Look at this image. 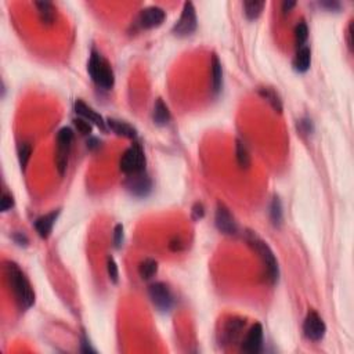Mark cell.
<instances>
[{
	"instance_id": "1",
	"label": "cell",
	"mask_w": 354,
	"mask_h": 354,
	"mask_svg": "<svg viewBox=\"0 0 354 354\" xmlns=\"http://www.w3.org/2000/svg\"><path fill=\"white\" fill-rule=\"evenodd\" d=\"M6 277L9 281L11 290L14 293L18 306L22 310H27L35 303V292L32 286L29 284V281L25 277V274L22 273L21 268L18 267V264L14 262H7L6 263Z\"/></svg>"
},
{
	"instance_id": "2",
	"label": "cell",
	"mask_w": 354,
	"mask_h": 354,
	"mask_svg": "<svg viewBox=\"0 0 354 354\" xmlns=\"http://www.w3.org/2000/svg\"><path fill=\"white\" fill-rule=\"evenodd\" d=\"M245 240L248 245L252 248L255 252L258 253L259 258L262 259V262L267 268L268 278L271 279V282H277L279 277V267L278 262L275 259V255L271 251V248L268 247L267 242H264L260 237L253 232V231H247L245 232Z\"/></svg>"
},
{
	"instance_id": "3",
	"label": "cell",
	"mask_w": 354,
	"mask_h": 354,
	"mask_svg": "<svg viewBox=\"0 0 354 354\" xmlns=\"http://www.w3.org/2000/svg\"><path fill=\"white\" fill-rule=\"evenodd\" d=\"M87 71H89V75L91 76L93 82L98 87L109 90L113 86L115 78H113L112 68L108 64L107 60L102 58L101 54L97 53L96 50L91 51L90 60L87 64Z\"/></svg>"
},
{
	"instance_id": "4",
	"label": "cell",
	"mask_w": 354,
	"mask_h": 354,
	"mask_svg": "<svg viewBox=\"0 0 354 354\" xmlns=\"http://www.w3.org/2000/svg\"><path fill=\"white\" fill-rule=\"evenodd\" d=\"M74 141V132L71 128H63L57 133V154H55V163L61 176H64L67 166H68V158H70L71 145Z\"/></svg>"
},
{
	"instance_id": "5",
	"label": "cell",
	"mask_w": 354,
	"mask_h": 354,
	"mask_svg": "<svg viewBox=\"0 0 354 354\" xmlns=\"http://www.w3.org/2000/svg\"><path fill=\"white\" fill-rule=\"evenodd\" d=\"M145 156L139 144H133L125 151L121 159V170L126 174H136L144 170Z\"/></svg>"
},
{
	"instance_id": "6",
	"label": "cell",
	"mask_w": 354,
	"mask_h": 354,
	"mask_svg": "<svg viewBox=\"0 0 354 354\" xmlns=\"http://www.w3.org/2000/svg\"><path fill=\"white\" fill-rule=\"evenodd\" d=\"M197 29V14L191 2H186L179 21L173 27V33L177 36H188Z\"/></svg>"
},
{
	"instance_id": "7",
	"label": "cell",
	"mask_w": 354,
	"mask_h": 354,
	"mask_svg": "<svg viewBox=\"0 0 354 354\" xmlns=\"http://www.w3.org/2000/svg\"><path fill=\"white\" fill-rule=\"evenodd\" d=\"M150 293L151 302L154 303V306L161 311H169L173 306V296L170 289L167 288L166 284L163 282H155L150 285Z\"/></svg>"
},
{
	"instance_id": "8",
	"label": "cell",
	"mask_w": 354,
	"mask_h": 354,
	"mask_svg": "<svg viewBox=\"0 0 354 354\" xmlns=\"http://www.w3.org/2000/svg\"><path fill=\"white\" fill-rule=\"evenodd\" d=\"M303 332L306 335V338L314 340V342H318L325 336V332H327L325 322L322 321V318L317 314L316 311H310L305 318Z\"/></svg>"
},
{
	"instance_id": "9",
	"label": "cell",
	"mask_w": 354,
	"mask_h": 354,
	"mask_svg": "<svg viewBox=\"0 0 354 354\" xmlns=\"http://www.w3.org/2000/svg\"><path fill=\"white\" fill-rule=\"evenodd\" d=\"M165 18H166V13L163 9L158 7V6H150L144 10H141L139 16V24L140 27L144 28V29H151V28L162 25Z\"/></svg>"
},
{
	"instance_id": "10",
	"label": "cell",
	"mask_w": 354,
	"mask_h": 354,
	"mask_svg": "<svg viewBox=\"0 0 354 354\" xmlns=\"http://www.w3.org/2000/svg\"><path fill=\"white\" fill-rule=\"evenodd\" d=\"M263 346V328L260 324H255L242 342V350L245 353L256 354Z\"/></svg>"
},
{
	"instance_id": "11",
	"label": "cell",
	"mask_w": 354,
	"mask_h": 354,
	"mask_svg": "<svg viewBox=\"0 0 354 354\" xmlns=\"http://www.w3.org/2000/svg\"><path fill=\"white\" fill-rule=\"evenodd\" d=\"M216 227L217 230L225 234V235H234L237 232V223L234 217L231 216L230 210L225 208L223 204L217 205L216 210Z\"/></svg>"
},
{
	"instance_id": "12",
	"label": "cell",
	"mask_w": 354,
	"mask_h": 354,
	"mask_svg": "<svg viewBox=\"0 0 354 354\" xmlns=\"http://www.w3.org/2000/svg\"><path fill=\"white\" fill-rule=\"evenodd\" d=\"M126 187L136 197H145L151 191L152 184H151L150 177L144 172H140L136 174H130L129 180L126 182Z\"/></svg>"
},
{
	"instance_id": "13",
	"label": "cell",
	"mask_w": 354,
	"mask_h": 354,
	"mask_svg": "<svg viewBox=\"0 0 354 354\" xmlns=\"http://www.w3.org/2000/svg\"><path fill=\"white\" fill-rule=\"evenodd\" d=\"M75 112L78 113L79 116H82V118H85L86 121H89L90 124L96 125L97 128H98V129H101L102 132H107L108 129L107 121L102 118L100 113L96 112L93 108L89 107L87 104H85L82 100H78V101L75 102Z\"/></svg>"
},
{
	"instance_id": "14",
	"label": "cell",
	"mask_w": 354,
	"mask_h": 354,
	"mask_svg": "<svg viewBox=\"0 0 354 354\" xmlns=\"http://www.w3.org/2000/svg\"><path fill=\"white\" fill-rule=\"evenodd\" d=\"M58 215H60L58 209L53 210V212H50V213H47V215L40 216L38 220L35 221V228H36L38 234L42 237V238H47V237L50 235V232H51V230H53L54 223H55V220H57Z\"/></svg>"
},
{
	"instance_id": "15",
	"label": "cell",
	"mask_w": 354,
	"mask_h": 354,
	"mask_svg": "<svg viewBox=\"0 0 354 354\" xmlns=\"http://www.w3.org/2000/svg\"><path fill=\"white\" fill-rule=\"evenodd\" d=\"M107 126L108 129L112 130L113 133L119 137H125V139H136L137 137V130L124 121L109 118L107 119Z\"/></svg>"
},
{
	"instance_id": "16",
	"label": "cell",
	"mask_w": 354,
	"mask_h": 354,
	"mask_svg": "<svg viewBox=\"0 0 354 354\" xmlns=\"http://www.w3.org/2000/svg\"><path fill=\"white\" fill-rule=\"evenodd\" d=\"M210 65H212V91L217 94L220 93L221 86H223V70H221L220 60L217 58L216 54H213Z\"/></svg>"
},
{
	"instance_id": "17",
	"label": "cell",
	"mask_w": 354,
	"mask_h": 354,
	"mask_svg": "<svg viewBox=\"0 0 354 354\" xmlns=\"http://www.w3.org/2000/svg\"><path fill=\"white\" fill-rule=\"evenodd\" d=\"M311 64V51L310 48L303 46L299 48V51L296 53L295 60H293V68L298 72H306L310 68Z\"/></svg>"
},
{
	"instance_id": "18",
	"label": "cell",
	"mask_w": 354,
	"mask_h": 354,
	"mask_svg": "<svg viewBox=\"0 0 354 354\" xmlns=\"http://www.w3.org/2000/svg\"><path fill=\"white\" fill-rule=\"evenodd\" d=\"M152 118H154V122L159 126H163L166 125L169 121H170V112H169V108L167 105L163 102L162 98H158L154 105V112H152Z\"/></svg>"
},
{
	"instance_id": "19",
	"label": "cell",
	"mask_w": 354,
	"mask_h": 354,
	"mask_svg": "<svg viewBox=\"0 0 354 354\" xmlns=\"http://www.w3.org/2000/svg\"><path fill=\"white\" fill-rule=\"evenodd\" d=\"M35 6L38 7L40 21L44 25H51L55 20V10L50 2H35Z\"/></svg>"
},
{
	"instance_id": "20",
	"label": "cell",
	"mask_w": 354,
	"mask_h": 354,
	"mask_svg": "<svg viewBox=\"0 0 354 354\" xmlns=\"http://www.w3.org/2000/svg\"><path fill=\"white\" fill-rule=\"evenodd\" d=\"M237 162L241 169H248L251 166V155L247 145L241 140H237Z\"/></svg>"
},
{
	"instance_id": "21",
	"label": "cell",
	"mask_w": 354,
	"mask_h": 354,
	"mask_svg": "<svg viewBox=\"0 0 354 354\" xmlns=\"http://www.w3.org/2000/svg\"><path fill=\"white\" fill-rule=\"evenodd\" d=\"M244 327H245V322L242 321V320H230L224 328L225 338L228 339L230 342L231 340H235L240 336V333L244 329Z\"/></svg>"
},
{
	"instance_id": "22",
	"label": "cell",
	"mask_w": 354,
	"mask_h": 354,
	"mask_svg": "<svg viewBox=\"0 0 354 354\" xmlns=\"http://www.w3.org/2000/svg\"><path fill=\"white\" fill-rule=\"evenodd\" d=\"M259 93H260V96L263 97L264 100H267V101L270 102V105H271L277 112H281V111H282V102L279 100L278 94H277L273 89H270V87H262V89L259 90Z\"/></svg>"
},
{
	"instance_id": "23",
	"label": "cell",
	"mask_w": 354,
	"mask_h": 354,
	"mask_svg": "<svg viewBox=\"0 0 354 354\" xmlns=\"http://www.w3.org/2000/svg\"><path fill=\"white\" fill-rule=\"evenodd\" d=\"M264 9V2H258V0H251V2H245L244 3V10H245V16L249 20H255L258 18L262 11Z\"/></svg>"
},
{
	"instance_id": "24",
	"label": "cell",
	"mask_w": 354,
	"mask_h": 354,
	"mask_svg": "<svg viewBox=\"0 0 354 354\" xmlns=\"http://www.w3.org/2000/svg\"><path fill=\"white\" fill-rule=\"evenodd\" d=\"M158 271V263L152 259H145L143 263L140 264L139 273L143 279H151Z\"/></svg>"
},
{
	"instance_id": "25",
	"label": "cell",
	"mask_w": 354,
	"mask_h": 354,
	"mask_svg": "<svg viewBox=\"0 0 354 354\" xmlns=\"http://www.w3.org/2000/svg\"><path fill=\"white\" fill-rule=\"evenodd\" d=\"M270 216H271V221H273V224L279 227L281 223H282V206H281V201H279L278 197H274L273 202H271Z\"/></svg>"
},
{
	"instance_id": "26",
	"label": "cell",
	"mask_w": 354,
	"mask_h": 354,
	"mask_svg": "<svg viewBox=\"0 0 354 354\" xmlns=\"http://www.w3.org/2000/svg\"><path fill=\"white\" fill-rule=\"evenodd\" d=\"M307 38H309V28H307L306 22H299L295 28V42L296 46L301 48L305 46Z\"/></svg>"
},
{
	"instance_id": "27",
	"label": "cell",
	"mask_w": 354,
	"mask_h": 354,
	"mask_svg": "<svg viewBox=\"0 0 354 354\" xmlns=\"http://www.w3.org/2000/svg\"><path fill=\"white\" fill-rule=\"evenodd\" d=\"M31 145L24 143V144H20L18 147V159H20V165H21L22 169H25L27 166L28 161H29V156H31Z\"/></svg>"
},
{
	"instance_id": "28",
	"label": "cell",
	"mask_w": 354,
	"mask_h": 354,
	"mask_svg": "<svg viewBox=\"0 0 354 354\" xmlns=\"http://www.w3.org/2000/svg\"><path fill=\"white\" fill-rule=\"evenodd\" d=\"M74 125L78 129V132L83 136H89L91 133V124L89 121H86L85 118H75L74 119Z\"/></svg>"
},
{
	"instance_id": "29",
	"label": "cell",
	"mask_w": 354,
	"mask_h": 354,
	"mask_svg": "<svg viewBox=\"0 0 354 354\" xmlns=\"http://www.w3.org/2000/svg\"><path fill=\"white\" fill-rule=\"evenodd\" d=\"M107 268H108V275H109V279L112 282H118V266L115 263V260L112 258H108L107 260Z\"/></svg>"
},
{
	"instance_id": "30",
	"label": "cell",
	"mask_w": 354,
	"mask_h": 354,
	"mask_svg": "<svg viewBox=\"0 0 354 354\" xmlns=\"http://www.w3.org/2000/svg\"><path fill=\"white\" fill-rule=\"evenodd\" d=\"M13 205H14L13 197H11L9 193H3L2 199H0V208H2V212H7L9 209H11V208H13Z\"/></svg>"
},
{
	"instance_id": "31",
	"label": "cell",
	"mask_w": 354,
	"mask_h": 354,
	"mask_svg": "<svg viewBox=\"0 0 354 354\" xmlns=\"http://www.w3.org/2000/svg\"><path fill=\"white\" fill-rule=\"evenodd\" d=\"M122 242H124V225L116 224L115 230H113V244L116 248H121Z\"/></svg>"
},
{
	"instance_id": "32",
	"label": "cell",
	"mask_w": 354,
	"mask_h": 354,
	"mask_svg": "<svg viewBox=\"0 0 354 354\" xmlns=\"http://www.w3.org/2000/svg\"><path fill=\"white\" fill-rule=\"evenodd\" d=\"M204 205L202 204H195L193 206V219L194 220H199V219H202L204 217Z\"/></svg>"
},
{
	"instance_id": "33",
	"label": "cell",
	"mask_w": 354,
	"mask_h": 354,
	"mask_svg": "<svg viewBox=\"0 0 354 354\" xmlns=\"http://www.w3.org/2000/svg\"><path fill=\"white\" fill-rule=\"evenodd\" d=\"M82 351L83 353H94V350L90 347V342L86 338L82 339Z\"/></svg>"
},
{
	"instance_id": "34",
	"label": "cell",
	"mask_w": 354,
	"mask_h": 354,
	"mask_svg": "<svg viewBox=\"0 0 354 354\" xmlns=\"http://www.w3.org/2000/svg\"><path fill=\"white\" fill-rule=\"evenodd\" d=\"M351 36H353V22H350L349 28H347V44H349L350 50L353 48V39H351Z\"/></svg>"
},
{
	"instance_id": "35",
	"label": "cell",
	"mask_w": 354,
	"mask_h": 354,
	"mask_svg": "<svg viewBox=\"0 0 354 354\" xmlns=\"http://www.w3.org/2000/svg\"><path fill=\"white\" fill-rule=\"evenodd\" d=\"M14 240L17 241V244H20V245H27V237L24 235V234H16L14 235Z\"/></svg>"
},
{
	"instance_id": "36",
	"label": "cell",
	"mask_w": 354,
	"mask_h": 354,
	"mask_svg": "<svg viewBox=\"0 0 354 354\" xmlns=\"http://www.w3.org/2000/svg\"><path fill=\"white\" fill-rule=\"evenodd\" d=\"M322 7H328L329 10H333V9H336L338 10L339 7V3H336V2H324V3H321Z\"/></svg>"
},
{
	"instance_id": "37",
	"label": "cell",
	"mask_w": 354,
	"mask_h": 354,
	"mask_svg": "<svg viewBox=\"0 0 354 354\" xmlns=\"http://www.w3.org/2000/svg\"><path fill=\"white\" fill-rule=\"evenodd\" d=\"M295 2H284V5H282V11L284 13H289L290 10H292V7H295Z\"/></svg>"
},
{
	"instance_id": "38",
	"label": "cell",
	"mask_w": 354,
	"mask_h": 354,
	"mask_svg": "<svg viewBox=\"0 0 354 354\" xmlns=\"http://www.w3.org/2000/svg\"><path fill=\"white\" fill-rule=\"evenodd\" d=\"M87 147H89V148H97V147H98V140L94 139V137L87 140Z\"/></svg>"
},
{
	"instance_id": "39",
	"label": "cell",
	"mask_w": 354,
	"mask_h": 354,
	"mask_svg": "<svg viewBox=\"0 0 354 354\" xmlns=\"http://www.w3.org/2000/svg\"><path fill=\"white\" fill-rule=\"evenodd\" d=\"M170 249L172 251H180L182 249V244H180V241H173V242H170Z\"/></svg>"
}]
</instances>
